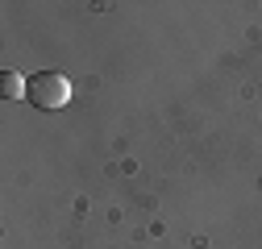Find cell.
I'll list each match as a JSON object with an SVG mask.
<instances>
[{
    "mask_svg": "<svg viewBox=\"0 0 262 249\" xmlns=\"http://www.w3.org/2000/svg\"><path fill=\"white\" fill-rule=\"evenodd\" d=\"M25 100L42 108V112H54V108H67L71 100V79L62 71H38L25 79Z\"/></svg>",
    "mask_w": 262,
    "mask_h": 249,
    "instance_id": "6da1fadb",
    "label": "cell"
},
{
    "mask_svg": "<svg viewBox=\"0 0 262 249\" xmlns=\"http://www.w3.org/2000/svg\"><path fill=\"white\" fill-rule=\"evenodd\" d=\"M0 100H25V79L17 71H0Z\"/></svg>",
    "mask_w": 262,
    "mask_h": 249,
    "instance_id": "7a4b0ae2",
    "label": "cell"
}]
</instances>
